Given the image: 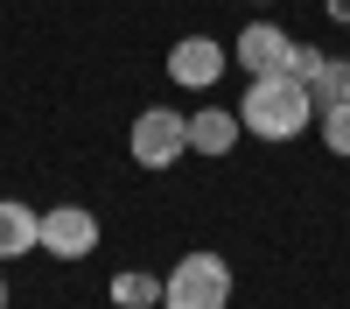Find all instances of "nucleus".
Listing matches in <instances>:
<instances>
[{"mask_svg":"<svg viewBox=\"0 0 350 309\" xmlns=\"http://www.w3.org/2000/svg\"><path fill=\"white\" fill-rule=\"evenodd\" d=\"M168 77L189 84V92L217 84V77H224V42H211V36H183V42L168 49Z\"/></svg>","mask_w":350,"mask_h":309,"instance_id":"nucleus-5","label":"nucleus"},{"mask_svg":"<svg viewBox=\"0 0 350 309\" xmlns=\"http://www.w3.org/2000/svg\"><path fill=\"white\" fill-rule=\"evenodd\" d=\"M308 99L315 106H350V64L343 56H323V71L308 77Z\"/></svg>","mask_w":350,"mask_h":309,"instance_id":"nucleus-9","label":"nucleus"},{"mask_svg":"<svg viewBox=\"0 0 350 309\" xmlns=\"http://www.w3.org/2000/svg\"><path fill=\"white\" fill-rule=\"evenodd\" d=\"M42 253H56V260H84V253H98V218L77 211V204L49 211L42 218Z\"/></svg>","mask_w":350,"mask_h":309,"instance_id":"nucleus-4","label":"nucleus"},{"mask_svg":"<svg viewBox=\"0 0 350 309\" xmlns=\"http://www.w3.org/2000/svg\"><path fill=\"white\" fill-rule=\"evenodd\" d=\"M308 120H315V99H308L301 77L273 71V77H252L245 84V106H239V127L245 134H259V140H295Z\"/></svg>","mask_w":350,"mask_h":309,"instance_id":"nucleus-1","label":"nucleus"},{"mask_svg":"<svg viewBox=\"0 0 350 309\" xmlns=\"http://www.w3.org/2000/svg\"><path fill=\"white\" fill-rule=\"evenodd\" d=\"M287 49H295V36H287V28H273V21L239 28V71H252V77L287 71Z\"/></svg>","mask_w":350,"mask_h":309,"instance_id":"nucleus-6","label":"nucleus"},{"mask_svg":"<svg viewBox=\"0 0 350 309\" xmlns=\"http://www.w3.org/2000/svg\"><path fill=\"white\" fill-rule=\"evenodd\" d=\"M112 302H120V309H154V302H161V281L120 267V274H112Z\"/></svg>","mask_w":350,"mask_h":309,"instance_id":"nucleus-10","label":"nucleus"},{"mask_svg":"<svg viewBox=\"0 0 350 309\" xmlns=\"http://www.w3.org/2000/svg\"><path fill=\"white\" fill-rule=\"evenodd\" d=\"M231 302V267L217 253H183L175 274H161V309H224Z\"/></svg>","mask_w":350,"mask_h":309,"instance_id":"nucleus-2","label":"nucleus"},{"mask_svg":"<svg viewBox=\"0 0 350 309\" xmlns=\"http://www.w3.org/2000/svg\"><path fill=\"white\" fill-rule=\"evenodd\" d=\"M315 71H323V49H315V42H295V49H287V77H315Z\"/></svg>","mask_w":350,"mask_h":309,"instance_id":"nucleus-12","label":"nucleus"},{"mask_svg":"<svg viewBox=\"0 0 350 309\" xmlns=\"http://www.w3.org/2000/svg\"><path fill=\"white\" fill-rule=\"evenodd\" d=\"M36 246H42V218L28 204H14V197H0V260H21Z\"/></svg>","mask_w":350,"mask_h":309,"instance_id":"nucleus-7","label":"nucleus"},{"mask_svg":"<svg viewBox=\"0 0 350 309\" xmlns=\"http://www.w3.org/2000/svg\"><path fill=\"white\" fill-rule=\"evenodd\" d=\"M126 148H133V162H140V169H168L175 155L189 148V120H183V112H168V106H148V112L133 120Z\"/></svg>","mask_w":350,"mask_h":309,"instance_id":"nucleus-3","label":"nucleus"},{"mask_svg":"<svg viewBox=\"0 0 350 309\" xmlns=\"http://www.w3.org/2000/svg\"><path fill=\"white\" fill-rule=\"evenodd\" d=\"M0 309H8V281H0Z\"/></svg>","mask_w":350,"mask_h":309,"instance_id":"nucleus-14","label":"nucleus"},{"mask_svg":"<svg viewBox=\"0 0 350 309\" xmlns=\"http://www.w3.org/2000/svg\"><path fill=\"white\" fill-rule=\"evenodd\" d=\"M315 127H323L329 155H350V106H315Z\"/></svg>","mask_w":350,"mask_h":309,"instance_id":"nucleus-11","label":"nucleus"},{"mask_svg":"<svg viewBox=\"0 0 350 309\" xmlns=\"http://www.w3.org/2000/svg\"><path fill=\"white\" fill-rule=\"evenodd\" d=\"M231 140H239V112L203 106L196 120H189V148H196V155H231Z\"/></svg>","mask_w":350,"mask_h":309,"instance_id":"nucleus-8","label":"nucleus"},{"mask_svg":"<svg viewBox=\"0 0 350 309\" xmlns=\"http://www.w3.org/2000/svg\"><path fill=\"white\" fill-rule=\"evenodd\" d=\"M329 21H350V0H329Z\"/></svg>","mask_w":350,"mask_h":309,"instance_id":"nucleus-13","label":"nucleus"}]
</instances>
